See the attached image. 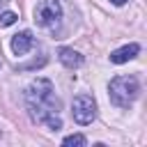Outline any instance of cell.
<instances>
[{"mask_svg": "<svg viewBox=\"0 0 147 147\" xmlns=\"http://www.w3.org/2000/svg\"><path fill=\"white\" fill-rule=\"evenodd\" d=\"M64 145H76V147H83V145H87V140H85V136H80V133H74V136H67L64 140H62Z\"/></svg>", "mask_w": 147, "mask_h": 147, "instance_id": "ba28073f", "label": "cell"}, {"mask_svg": "<svg viewBox=\"0 0 147 147\" xmlns=\"http://www.w3.org/2000/svg\"><path fill=\"white\" fill-rule=\"evenodd\" d=\"M32 46H34V37H32L30 30H23V32L14 34V39H11V51L16 55H25Z\"/></svg>", "mask_w": 147, "mask_h": 147, "instance_id": "5b68a950", "label": "cell"}, {"mask_svg": "<svg viewBox=\"0 0 147 147\" xmlns=\"http://www.w3.org/2000/svg\"><path fill=\"white\" fill-rule=\"evenodd\" d=\"M140 92V83L136 76H115L108 85V94H110V101L117 106V108H129L136 96Z\"/></svg>", "mask_w": 147, "mask_h": 147, "instance_id": "7a4b0ae2", "label": "cell"}, {"mask_svg": "<svg viewBox=\"0 0 147 147\" xmlns=\"http://www.w3.org/2000/svg\"><path fill=\"white\" fill-rule=\"evenodd\" d=\"M110 2H113V5H117V7H119V5H124V2H126V0H110Z\"/></svg>", "mask_w": 147, "mask_h": 147, "instance_id": "30bf717a", "label": "cell"}, {"mask_svg": "<svg viewBox=\"0 0 147 147\" xmlns=\"http://www.w3.org/2000/svg\"><path fill=\"white\" fill-rule=\"evenodd\" d=\"M71 115L78 124H92V119L96 117V103L90 94H78L71 103Z\"/></svg>", "mask_w": 147, "mask_h": 147, "instance_id": "277c9868", "label": "cell"}, {"mask_svg": "<svg viewBox=\"0 0 147 147\" xmlns=\"http://www.w3.org/2000/svg\"><path fill=\"white\" fill-rule=\"evenodd\" d=\"M16 18H18V16H16L14 11H2V14H0V28H9V25H14Z\"/></svg>", "mask_w": 147, "mask_h": 147, "instance_id": "9c48e42d", "label": "cell"}, {"mask_svg": "<svg viewBox=\"0 0 147 147\" xmlns=\"http://www.w3.org/2000/svg\"><path fill=\"white\" fill-rule=\"evenodd\" d=\"M138 53H140V46H138V44H126V46H122V48H117V51L110 53V62H115V64H124V62L133 60Z\"/></svg>", "mask_w": 147, "mask_h": 147, "instance_id": "8992f818", "label": "cell"}, {"mask_svg": "<svg viewBox=\"0 0 147 147\" xmlns=\"http://www.w3.org/2000/svg\"><path fill=\"white\" fill-rule=\"evenodd\" d=\"M60 18H62V7L57 0H39L37 7H34V21L37 25L41 28H57L60 25Z\"/></svg>", "mask_w": 147, "mask_h": 147, "instance_id": "3957f363", "label": "cell"}, {"mask_svg": "<svg viewBox=\"0 0 147 147\" xmlns=\"http://www.w3.org/2000/svg\"><path fill=\"white\" fill-rule=\"evenodd\" d=\"M25 101H28V110H30V117L37 122V124H46L48 129L53 131H60L62 129V119L57 115L60 110V101L55 99V92H53V83L48 78H37L28 85L25 90Z\"/></svg>", "mask_w": 147, "mask_h": 147, "instance_id": "6da1fadb", "label": "cell"}, {"mask_svg": "<svg viewBox=\"0 0 147 147\" xmlns=\"http://www.w3.org/2000/svg\"><path fill=\"white\" fill-rule=\"evenodd\" d=\"M57 57H60V62L67 67V69H78L80 64H83V55L78 53V51H74V48H60L57 51Z\"/></svg>", "mask_w": 147, "mask_h": 147, "instance_id": "52a82bcc", "label": "cell"}, {"mask_svg": "<svg viewBox=\"0 0 147 147\" xmlns=\"http://www.w3.org/2000/svg\"><path fill=\"white\" fill-rule=\"evenodd\" d=\"M7 2H9V0H0V7H2V5H7Z\"/></svg>", "mask_w": 147, "mask_h": 147, "instance_id": "8fae6325", "label": "cell"}, {"mask_svg": "<svg viewBox=\"0 0 147 147\" xmlns=\"http://www.w3.org/2000/svg\"><path fill=\"white\" fill-rule=\"evenodd\" d=\"M0 64H2V62H0Z\"/></svg>", "mask_w": 147, "mask_h": 147, "instance_id": "7c38bea8", "label": "cell"}]
</instances>
